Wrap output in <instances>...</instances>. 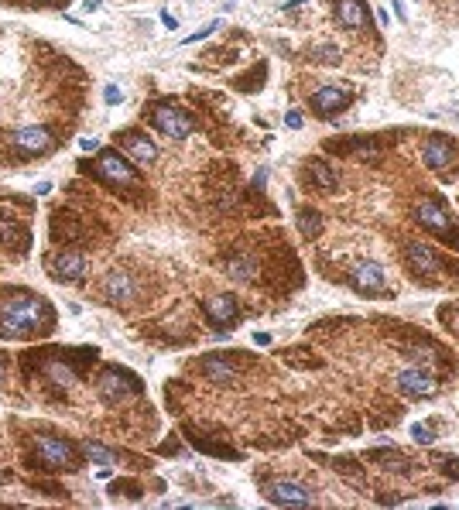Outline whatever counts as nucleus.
<instances>
[{"instance_id": "ddd939ff", "label": "nucleus", "mask_w": 459, "mask_h": 510, "mask_svg": "<svg viewBox=\"0 0 459 510\" xmlns=\"http://www.w3.org/2000/svg\"><path fill=\"white\" fill-rule=\"evenodd\" d=\"M103 295H107V301H113V305H131L137 298L134 277H131L127 270H110L107 281H103Z\"/></svg>"}, {"instance_id": "6e6552de", "label": "nucleus", "mask_w": 459, "mask_h": 510, "mask_svg": "<svg viewBox=\"0 0 459 510\" xmlns=\"http://www.w3.org/2000/svg\"><path fill=\"white\" fill-rule=\"evenodd\" d=\"M137 391V380L131 374H124V370H117V367H110L107 374L100 377V394L107 398V401L113 404H120V401H127V398H134Z\"/></svg>"}, {"instance_id": "bb28decb", "label": "nucleus", "mask_w": 459, "mask_h": 510, "mask_svg": "<svg viewBox=\"0 0 459 510\" xmlns=\"http://www.w3.org/2000/svg\"><path fill=\"white\" fill-rule=\"evenodd\" d=\"M49 374H52L58 384H72V380H76V374H72L69 367H49Z\"/></svg>"}, {"instance_id": "1a4fd4ad", "label": "nucleus", "mask_w": 459, "mask_h": 510, "mask_svg": "<svg viewBox=\"0 0 459 510\" xmlns=\"http://www.w3.org/2000/svg\"><path fill=\"white\" fill-rule=\"evenodd\" d=\"M49 270L58 281H79L86 274V257L76 254V250H58V254L49 257Z\"/></svg>"}, {"instance_id": "423d86ee", "label": "nucleus", "mask_w": 459, "mask_h": 510, "mask_svg": "<svg viewBox=\"0 0 459 510\" xmlns=\"http://www.w3.org/2000/svg\"><path fill=\"white\" fill-rule=\"evenodd\" d=\"M415 216H418V223H422L425 230H432L435 237H442V240H449V237H453V243H456V250H459V233L453 230V223H449L446 209H442L435 199H422V202H418V209H415Z\"/></svg>"}, {"instance_id": "0eeeda50", "label": "nucleus", "mask_w": 459, "mask_h": 510, "mask_svg": "<svg viewBox=\"0 0 459 510\" xmlns=\"http://www.w3.org/2000/svg\"><path fill=\"white\" fill-rule=\"evenodd\" d=\"M96 171H100V178H107L113 185H137V171L127 164V158H124L120 151H113V148H103V151H100Z\"/></svg>"}, {"instance_id": "c756f323", "label": "nucleus", "mask_w": 459, "mask_h": 510, "mask_svg": "<svg viewBox=\"0 0 459 510\" xmlns=\"http://www.w3.org/2000/svg\"><path fill=\"white\" fill-rule=\"evenodd\" d=\"M82 151H100V137H79Z\"/></svg>"}, {"instance_id": "9d476101", "label": "nucleus", "mask_w": 459, "mask_h": 510, "mask_svg": "<svg viewBox=\"0 0 459 510\" xmlns=\"http://www.w3.org/2000/svg\"><path fill=\"white\" fill-rule=\"evenodd\" d=\"M353 288L356 292H367V295H380L384 288H387V274H384V268L380 264H374V261H363V264H356L350 274Z\"/></svg>"}, {"instance_id": "20e7f679", "label": "nucleus", "mask_w": 459, "mask_h": 510, "mask_svg": "<svg viewBox=\"0 0 459 510\" xmlns=\"http://www.w3.org/2000/svg\"><path fill=\"white\" fill-rule=\"evenodd\" d=\"M38 459L49 466V469H76V449L65 442V438H55V435H41L34 442Z\"/></svg>"}, {"instance_id": "b1692460", "label": "nucleus", "mask_w": 459, "mask_h": 510, "mask_svg": "<svg viewBox=\"0 0 459 510\" xmlns=\"http://www.w3.org/2000/svg\"><path fill=\"white\" fill-rule=\"evenodd\" d=\"M316 55H319V62H325V65H336V62L343 58L336 45H323V48H316Z\"/></svg>"}, {"instance_id": "7ed1b4c3", "label": "nucleus", "mask_w": 459, "mask_h": 510, "mask_svg": "<svg viewBox=\"0 0 459 510\" xmlns=\"http://www.w3.org/2000/svg\"><path fill=\"white\" fill-rule=\"evenodd\" d=\"M353 103V89L350 86H319L312 96H309V107L316 117H323V120H332L336 113H343V110Z\"/></svg>"}, {"instance_id": "412c9836", "label": "nucleus", "mask_w": 459, "mask_h": 510, "mask_svg": "<svg viewBox=\"0 0 459 510\" xmlns=\"http://www.w3.org/2000/svg\"><path fill=\"white\" fill-rule=\"evenodd\" d=\"M86 456L93 459L100 469H113V462H117V452H110V449H103L100 442H93V438H82V445H79Z\"/></svg>"}, {"instance_id": "5701e85b", "label": "nucleus", "mask_w": 459, "mask_h": 510, "mask_svg": "<svg viewBox=\"0 0 459 510\" xmlns=\"http://www.w3.org/2000/svg\"><path fill=\"white\" fill-rule=\"evenodd\" d=\"M298 230H302V237L305 240H312V237H319V230H323V219L316 209H298Z\"/></svg>"}, {"instance_id": "393cba45", "label": "nucleus", "mask_w": 459, "mask_h": 510, "mask_svg": "<svg viewBox=\"0 0 459 510\" xmlns=\"http://www.w3.org/2000/svg\"><path fill=\"white\" fill-rule=\"evenodd\" d=\"M216 27H219V18H216V21H209V25H202V27H199V31H195V34H189V38H186V45H195V41H202V38H209V34H213Z\"/></svg>"}, {"instance_id": "39448f33", "label": "nucleus", "mask_w": 459, "mask_h": 510, "mask_svg": "<svg viewBox=\"0 0 459 510\" xmlns=\"http://www.w3.org/2000/svg\"><path fill=\"white\" fill-rule=\"evenodd\" d=\"M264 493H268L271 504H281V507H312V504H316L312 490L295 483V480H274V483H264Z\"/></svg>"}, {"instance_id": "e433bc0d", "label": "nucleus", "mask_w": 459, "mask_h": 510, "mask_svg": "<svg viewBox=\"0 0 459 510\" xmlns=\"http://www.w3.org/2000/svg\"><path fill=\"white\" fill-rule=\"evenodd\" d=\"M38 195H45V192H52V182H38V188H34Z\"/></svg>"}, {"instance_id": "f3484780", "label": "nucleus", "mask_w": 459, "mask_h": 510, "mask_svg": "<svg viewBox=\"0 0 459 510\" xmlns=\"http://www.w3.org/2000/svg\"><path fill=\"white\" fill-rule=\"evenodd\" d=\"M202 312L213 325H230L237 319V298L233 295H216L209 301H202Z\"/></svg>"}, {"instance_id": "f8f14e48", "label": "nucleus", "mask_w": 459, "mask_h": 510, "mask_svg": "<svg viewBox=\"0 0 459 510\" xmlns=\"http://www.w3.org/2000/svg\"><path fill=\"white\" fill-rule=\"evenodd\" d=\"M11 144L21 151V155H45L52 148V134L45 127H18L11 134Z\"/></svg>"}, {"instance_id": "473e14b6", "label": "nucleus", "mask_w": 459, "mask_h": 510, "mask_svg": "<svg viewBox=\"0 0 459 510\" xmlns=\"http://www.w3.org/2000/svg\"><path fill=\"white\" fill-rule=\"evenodd\" d=\"M162 25H164V27H172V31H175V27H179V21H175V18H172L168 11H162Z\"/></svg>"}, {"instance_id": "f03ea898", "label": "nucleus", "mask_w": 459, "mask_h": 510, "mask_svg": "<svg viewBox=\"0 0 459 510\" xmlns=\"http://www.w3.org/2000/svg\"><path fill=\"white\" fill-rule=\"evenodd\" d=\"M151 127L162 131L164 137H172V140H182V137L192 134L195 124H192V117L182 107H175V103H158V107L151 110Z\"/></svg>"}, {"instance_id": "a878e982", "label": "nucleus", "mask_w": 459, "mask_h": 510, "mask_svg": "<svg viewBox=\"0 0 459 510\" xmlns=\"http://www.w3.org/2000/svg\"><path fill=\"white\" fill-rule=\"evenodd\" d=\"M411 438H415V442H422V445H432V442H435L432 429H425V425H411Z\"/></svg>"}, {"instance_id": "f257e3e1", "label": "nucleus", "mask_w": 459, "mask_h": 510, "mask_svg": "<svg viewBox=\"0 0 459 510\" xmlns=\"http://www.w3.org/2000/svg\"><path fill=\"white\" fill-rule=\"evenodd\" d=\"M41 315H45L41 298H34V295L7 298V301L0 305V332H4V336H27V332L38 329Z\"/></svg>"}, {"instance_id": "72a5a7b5", "label": "nucleus", "mask_w": 459, "mask_h": 510, "mask_svg": "<svg viewBox=\"0 0 459 510\" xmlns=\"http://www.w3.org/2000/svg\"><path fill=\"white\" fill-rule=\"evenodd\" d=\"M377 21H380V27H391V14L387 11H377Z\"/></svg>"}, {"instance_id": "6ab92c4d", "label": "nucleus", "mask_w": 459, "mask_h": 510, "mask_svg": "<svg viewBox=\"0 0 459 510\" xmlns=\"http://www.w3.org/2000/svg\"><path fill=\"white\" fill-rule=\"evenodd\" d=\"M336 14H340V25H343V27H353V31L367 25V7H363L360 0H340Z\"/></svg>"}, {"instance_id": "aec40b11", "label": "nucleus", "mask_w": 459, "mask_h": 510, "mask_svg": "<svg viewBox=\"0 0 459 510\" xmlns=\"http://www.w3.org/2000/svg\"><path fill=\"white\" fill-rule=\"evenodd\" d=\"M309 175H312V182L323 188V192H336V185H340L336 171H332L323 158H312V162H309Z\"/></svg>"}, {"instance_id": "9b49d317", "label": "nucleus", "mask_w": 459, "mask_h": 510, "mask_svg": "<svg viewBox=\"0 0 459 510\" xmlns=\"http://www.w3.org/2000/svg\"><path fill=\"white\" fill-rule=\"evenodd\" d=\"M398 391L408 394V398H432L439 387H435V380L429 370L411 367V370H401V374H398Z\"/></svg>"}, {"instance_id": "c9c22d12", "label": "nucleus", "mask_w": 459, "mask_h": 510, "mask_svg": "<svg viewBox=\"0 0 459 510\" xmlns=\"http://www.w3.org/2000/svg\"><path fill=\"white\" fill-rule=\"evenodd\" d=\"M302 4H309V0H285V11H295V7H302Z\"/></svg>"}, {"instance_id": "4468645a", "label": "nucleus", "mask_w": 459, "mask_h": 510, "mask_svg": "<svg viewBox=\"0 0 459 510\" xmlns=\"http://www.w3.org/2000/svg\"><path fill=\"white\" fill-rule=\"evenodd\" d=\"M405 257H408V268L415 274H442V261L435 257V250L429 243H408Z\"/></svg>"}, {"instance_id": "4be33fe9", "label": "nucleus", "mask_w": 459, "mask_h": 510, "mask_svg": "<svg viewBox=\"0 0 459 510\" xmlns=\"http://www.w3.org/2000/svg\"><path fill=\"white\" fill-rule=\"evenodd\" d=\"M226 274L233 281H250L257 274V264H254V257H230L226 261Z\"/></svg>"}, {"instance_id": "2eb2a0df", "label": "nucleus", "mask_w": 459, "mask_h": 510, "mask_svg": "<svg viewBox=\"0 0 459 510\" xmlns=\"http://www.w3.org/2000/svg\"><path fill=\"white\" fill-rule=\"evenodd\" d=\"M124 137V148H127V155L134 158L137 164H155L158 162V148H155V140L148 134H141V131H127Z\"/></svg>"}, {"instance_id": "2f4dec72", "label": "nucleus", "mask_w": 459, "mask_h": 510, "mask_svg": "<svg viewBox=\"0 0 459 510\" xmlns=\"http://www.w3.org/2000/svg\"><path fill=\"white\" fill-rule=\"evenodd\" d=\"M394 14H398V21H408V11H405L401 0H394Z\"/></svg>"}, {"instance_id": "7c9ffc66", "label": "nucleus", "mask_w": 459, "mask_h": 510, "mask_svg": "<svg viewBox=\"0 0 459 510\" xmlns=\"http://www.w3.org/2000/svg\"><path fill=\"white\" fill-rule=\"evenodd\" d=\"M254 346H271V336L268 332H254Z\"/></svg>"}, {"instance_id": "cd10ccee", "label": "nucleus", "mask_w": 459, "mask_h": 510, "mask_svg": "<svg viewBox=\"0 0 459 510\" xmlns=\"http://www.w3.org/2000/svg\"><path fill=\"white\" fill-rule=\"evenodd\" d=\"M103 100H107L110 107H117V103H120V100H124V93H120V89H117V86H107V93H103Z\"/></svg>"}, {"instance_id": "f704fd0d", "label": "nucleus", "mask_w": 459, "mask_h": 510, "mask_svg": "<svg viewBox=\"0 0 459 510\" xmlns=\"http://www.w3.org/2000/svg\"><path fill=\"white\" fill-rule=\"evenodd\" d=\"M264 178H268V171H264V168H257V175H254V185H264Z\"/></svg>"}, {"instance_id": "c85d7f7f", "label": "nucleus", "mask_w": 459, "mask_h": 510, "mask_svg": "<svg viewBox=\"0 0 459 510\" xmlns=\"http://www.w3.org/2000/svg\"><path fill=\"white\" fill-rule=\"evenodd\" d=\"M285 124H288L292 131H298V127H302V113H298V110H288V113H285Z\"/></svg>"}, {"instance_id": "dca6fc26", "label": "nucleus", "mask_w": 459, "mask_h": 510, "mask_svg": "<svg viewBox=\"0 0 459 510\" xmlns=\"http://www.w3.org/2000/svg\"><path fill=\"white\" fill-rule=\"evenodd\" d=\"M422 162L429 164L432 171H442L446 164L453 162V144H449L442 134H432L425 140V148H422Z\"/></svg>"}, {"instance_id": "a211bd4d", "label": "nucleus", "mask_w": 459, "mask_h": 510, "mask_svg": "<svg viewBox=\"0 0 459 510\" xmlns=\"http://www.w3.org/2000/svg\"><path fill=\"white\" fill-rule=\"evenodd\" d=\"M202 377H206L209 384H223V387H226V384H233V380H237V370H233L223 356H216V353H213V356H206V360H202Z\"/></svg>"}]
</instances>
